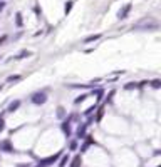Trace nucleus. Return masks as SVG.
I'll return each mask as SVG.
<instances>
[{"label": "nucleus", "instance_id": "obj_1", "mask_svg": "<svg viewBox=\"0 0 161 167\" xmlns=\"http://www.w3.org/2000/svg\"><path fill=\"white\" fill-rule=\"evenodd\" d=\"M158 27H159L158 20H154L153 17H148V18L139 20L138 23H134L133 30H158Z\"/></svg>", "mask_w": 161, "mask_h": 167}, {"label": "nucleus", "instance_id": "obj_2", "mask_svg": "<svg viewBox=\"0 0 161 167\" xmlns=\"http://www.w3.org/2000/svg\"><path fill=\"white\" fill-rule=\"evenodd\" d=\"M30 100L35 105H42V104H46V102H47V94H46V92H37V94L32 95Z\"/></svg>", "mask_w": 161, "mask_h": 167}, {"label": "nucleus", "instance_id": "obj_3", "mask_svg": "<svg viewBox=\"0 0 161 167\" xmlns=\"http://www.w3.org/2000/svg\"><path fill=\"white\" fill-rule=\"evenodd\" d=\"M131 8H133V5H131V3H126V5L121 8V10L118 12V18H119V20H124V18H128Z\"/></svg>", "mask_w": 161, "mask_h": 167}, {"label": "nucleus", "instance_id": "obj_4", "mask_svg": "<svg viewBox=\"0 0 161 167\" xmlns=\"http://www.w3.org/2000/svg\"><path fill=\"white\" fill-rule=\"evenodd\" d=\"M59 155H61V154H54V155H51V157H47V159H42L39 165H40V167H47V165H51V164H54V162L59 159Z\"/></svg>", "mask_w": 161, "mask_h": 167}, {"label": "nucleus", "instance_id": "obj_5", "mask_svg": "<svg viewBox=\"0 0 161 167\" xmlns=\"http://www.w3.org/2000/svg\"><path fill=\"white\" fill-rule=\"evenodd\" d=\"M0 150H3V152H13V147H12V144H10V140L0 142Z\"/></svg>", "mask_w": 161, "mask_h": 167}, {"label": "nucleus", "instance_id": "obj_6", "mask_svg": "<svg viewBox=\"0 0 161 167\" xmlns=\"http://www.w3.org/2000/svg\"><path fill=\"white\" fill-rule=\"evenodd\" d=\"M86 129H87V124H82L77 127V137L82 139V137H86Z\"/></svg>", "mask_w": 161, "mask_h": 167}, {"label": "nucleus", "instance_id": "obj_7", "mask_svg": "<svg viewBox=\"0 0 161 167\" xmlns=\"http://www.w3.org/2000/svg\"><path fill=\"white\" fill-rule=\"evenodd\" d=\"M62 130H64V134L67 135V137H71V124H69V122H67V120H64V122H62Z\"/></svg>", "mask_w": 161, "mask_h": 167}, {"label": "nucleus", "instance_id": "obj_8", "mask_svg": "<svg viewBox=\"0 0 161 167\" xmlns=\"http://www.w3.org/2000/svg\"><path fill=\"white\" fill-rule=\"evenodd\" d=\"M81 164H82V157L81 155H76L74 159L71 160V167H81Z\"/></svg>", "mask_w": 161, "mask_h": 167}, {"label": "nucleus", "instance_id": "obj_9", "mask_svg": "<svg viewBox=\"0 0 161 167\" xmlns=\"http://www.w3.org/2000/svg\"><path fill=\"white\" fill-rule=\"evenodd\" d=\"M101 38V33H94V35H89V37H86L84 38V42L86 43H91V42H96V40H99Z\"/></svg>", "mask_w": 161, "mask_h": 167}, {"label": "nucleus", "instance_id": "obj_10", "mask_svg": "<svg viewBox=\"0 0 161 167\" xmlns=\"http://www.w3.org/2000/svg\"><path fill=\"white\" fill-rule=\"evenodd\" d=\"M19 107H20V100H13L10 105H8V112H15Z\"/></svg>", "mask_w": 161, "mask_h": 167}, {"label": "nucleus", "instance_id": "obj_11", "mask_svg": "<svg viewBox=\"0 0 161 167\" xmlns=\"http://www.w3.org/2000/svg\"><path fill=\"white\" fill-rule=\"evenodd\" d=\"M136 87H138V84H136V82H128L124 85V90H133V89H136Z\"/></svg>", "mask_w": 161, "mask_h": 167}, {"label": "nucleus", "instance_id": "obj_12", "mask_svg": "<svg viewBox=\"0 0 161 167\" xmlns=\"http://www.w3.org/2000/svg\"><path fill=\"white\" fill-rule=\"evenodd\" d=\"M30 55H32L30 50H22V52L17 55V58H25V57H30Z\"/></svg>", "mask_w": 161, "mask_h": 167}, {"label": "nucleus", "instance_id": "obj_13", "mask_svg": "<svg viewBox=\"0 0 161 167\" xmlns=\"http://www.w3.org/2000/svg\"><path fill=\"white\" fill-rule=\"evenodd\" d=\"M87 97H89V95H87V94H82L81 97H77V99L74 100V104H81V102H84V100L87 99Z\"/></svg>", "mask_w": 161, "mask_h": 167}, {"label": "nucleus", "instance_id": "obj_14", "mask_svg": "<svg viewBox=\"0 0 161 167\" xmlns=\"http://www.w3.org/2000/svg\"><path fill=\"white\" fill-rule=\"evenodd\" d=\"M20 75H10V77H7V82H19L20 80Z\"/></svg>", "mask_w": 161, "mask_h": 167}, {"label": "nucleus", "instance_id": "obj_15", "mask_svg": "<svg viewBox=\"0 0 161 167\" xmlns=\"http://www.w3.org/2000/svg\"><path fill=\"white\" fill-rule=\"evenodd\" d=\"M102 115H104V107H101L99 110H97V115H96V120L99 122L101 119H102Z\"/></svg>", "mask_w": 161, "mask_h": 167}, {"label": "nucleus", "instance_id": "obj_16", "mask_svg": "<svg viewBox=\"0 0 161 167\" xmlns=\"http://www.w3.org/2000/svg\"><path fill=\"white\" fill-rule=\"evenodd\" d=\"M15 23H17V27H22V13L15 15Z\"/></svg>", "mask_w": 161, "mask_h": 167}, {"label": "nucleus", "instance_id": "obj_17", "mask_svg": "<svg viewBox=\"0 0 161 167\" xmlns=\"http://www.w3.org/2000/svg\"><path fill=\"white\" fill-rule=\"evenodd\" d=\"M66 115V110H64V107H59V109H57V117H59V119H62V117Z\"/></svg>", "mask_w": 161, "mask_h": 167}, {"label": "nucleus", "instance_id": "obj_18", "mask_svg": "<svg viewBox=\"0 0 161 167\" xmlns=\"http://www.w3.org/2000/svg\"><path fill=\"white\" fill-rule=\"evenodd\" d=\"M151 85H153L154 89H159V87H161V80H159V78H154V80L151 82Z\"/></svg>", "mask_w": 161, "mask_h": 167}, {"label": "nucleus", "instance_id": "obj_19", "mask_svg": "<svg viewBox=\"0 0 161 167\" xmlns=\"http://www.w3.org/2000/svg\"><path fill=\"white\" fill-rule=\"evenodd\" d=\"M67 162H69V155H64V157H62V159H61V167H64V165H67Z\"/></svg>", "mask_w": 161, "mask_h": 167}, {"label": "nucleus", "instance_id": "obj_20", "mask_svg": "<svg viewBox=\"0 0 161 167\" xmlns=\"http://www.w3.org/2000/svg\"><path fill=\"white\" fill-rule=\"evenodd\" d=\"M94 110H97V107H96V105H91L89 109H87V110L84 112V115H91V114H92V112H94Z\"/></svg>", "mask_w": 161, "mask_h": 167}, {"label": "nucleus", "instance_id": "obj_21", "mask_svg": "<svg viewBox=\"0 0 161 167\" xmlns=\"http://www.w3.org/2000/svg\"><path fill=\"white\" fill-rule=\"evenodd\" d=\"M71 8H72V2H67V3H66V7H64V12H66V13H69V12H71Z\"/></svg>", "mask_w": 161, "mask_h": 167}, {"label": "nucleus", "instance_id": "obj_22", "mask_svg": "<svg viewBox=\"0 0 161 167\" xmlns=\"http://www.w3.org/2000/svg\"><path fill=\"white\" fill-rule=\"evenodd\" d=\"M69 149H71V150H76V149H77V142H76V140H72L71 144H69Z\"/></svg>", "mask_w": 161, "mask_h": 167}, {"label": "nucleus", "instance_id": "obj_23", "mask_svg": "<svg viewBox=\"0 0 161 167\" xmlns=\"http://www.w3.org/2000/svg\"><path fill=\"white\" fill-rule=\"evenodd\" d=\"M5 130V122H3V119L0 117V132H3Z\"/></svg>", "mask_w": 161, "mask_h": 167}, {"label": "nucleus", "instance_id": "obj_24", "mask_svg": "<svg viewBox=\"0 0 161 167\" xmlns=\"http://www.w3.org/2000/svg\"><path fill=\"white\" fill-rule=\"evenodd\" d=\"M5 40H7V37H5V35H3V37H0V45H2V43L5 42Z\"/></svg>", "mask_w": 161, "mask_h": 167}, {"label": "nucleus", "instance_id": "obj_25", "mask_svg": "<svg viewBox=\"0 0 161 167\" xmlns=\"http://www.w3.org/2000/svg\"><path fill=\"white\" fill-rule=\"evenodd\" d=\"M3 7H5V2H2V0H0V10H3Z\"/></svg>", "mask_w": 161, "mask_h": 167}, {"label": "nucleus", "instance_id": "obj_26", "mask_svg": "<svg viewBox=\"0 0 161 167\" xmlns=\"http://www.w3.org/2000/svg\"><path fill=\"white\" fill-rule=\"evenodd\" d=\"M0 90H2V85H0Z\"/></svg>", "mask_w": 161, "mask_h": 167}]
</instances>
